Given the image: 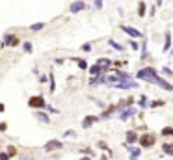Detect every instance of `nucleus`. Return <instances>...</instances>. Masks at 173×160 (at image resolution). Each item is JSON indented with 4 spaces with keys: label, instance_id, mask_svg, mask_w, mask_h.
Listing matches in <instances>:
<instances>
[{
    "label": "nucleus",
    "instance_id": "obj_18",
    "mask_svg": "<svg viewBox=\"0 0 173 160\" xmlns=\"http://www.w3.org/2000/svg\"><path fill=\"white\" fill-rule=\"evenodd\" d=\"M106 80L102 78V77H93L91 80H90V84H91V86H97V84H104Z\"/></svg>",
    "mask_w": 173,
    "mask_h": 160
},
{
    "label": "nucleus",
    "instance_id": "obj_15",
    "mask_svg": "<svg viewBox=\"0 0 173 160\" xmlns=\"http://www.w3.org/2000/svg\"><path fill=\"white\" fill-rule=\"evenodd\" d=\"M36 117H37L41 123H49V121H50V119H49V115H47V114H43V112H36Z\"/></svg>",
    "mask_w": 173,
    "mask_h": 160
},
{
    "label": "nucleus",
    "instance_id": "obj_31",
    "mask_svg": "<svg viewBox=\"0 0 173 160\" xmlns=\"http://www.w3.org/2000/svg\"><path fill=\"white\" fill-rule=\"evenodd\" d=\"M6 129H8V125H6V123H0V130H2V132H4Z\"/></svg>",
    "mask_w": 173,
    "mask_h": 160
},
{
    "label": "nucleus",
    "instance_id": "obj_13",
    "mask_svg": "<svg viewBox=\"0 0 173 160\" xmlns=\"http://www.w3.org/2000/svg\"><path fill=\"white\" fill-rule=\"evenodd\" d=\"M97 65L102 67V69L106 71V69H108V65H112V61H110V60H106V58H101V60H97Z\"/></svg>",
    "mask_w": 173,
    "mask_h": 160
},
{
    "label": "nucleus",
    "instance_id": "obj_8",
    "mask_svg": "<svg viewBox=\"0 0 173 160\" xmlns=\"http://www.w3.org/2000/svg\"><path fill=\"white\" fill-rule=\"evenodd\" d=\"M84 8H86L84 2H73V4L69 6V11H71V13H78V11H82Z\"/></svg>",
    "mask_w": 173,
    "mask_h": 160
},
{
    "label": "nucleus",
    "instance_id": "obj_29",
    "mask_svg": "<svg viewBox=\"0 0 173 160\" xmlns=\"http://www.w3.org/2000/svg\"><path fill=\"white\" fill-rule=\"evenodd\" d=\"M93 6H95V8H102V2H101V0H95Z\"/></svg>",
    "mask_w": 173,
    "mask_h": 160
},
{
    "label": "nucleus",
    "instance_id": "obj_3",
    "mask_svg": "<svg viewBox=\"0 0 173 160\" xmlns=\"http://www.w3.org/2000/svg\"><path fill=\"white\" fill-rule=\"evenodd\" d=\"M28 104L32 106V108H45V99H43L41 95H37V97H32L28 101Z\"/></svg>",
    "mask_w": 173,
    "mask_h": 160
},
{
    "label": "nucleus",
    "instance_id": "obj_24",
    "mask_svg": "<svg viewBox=\"0 0 173 160\" xmlns=\"http://www.w3.org/2000/svg\"><path fill=\"white\" fill-rule=\"evenodd\" d=\"M78 67L80 69H88V63H86L84 60H78Z\"/></svg>",
    "mask_w": 173,
    "mask_h": 160
},
{
    "label": "nucleus",
    "instance_id": "obj_11",
    "mask_svg": "<svg viewBox=\"0 0 173 160\" xmlns=\"http://www.w3.org/2000/svg\"><path fill=\"white\" fill-rule=\"evenodd\" d=\"M127 147H128V151H131V160H138V156H140L142 151H140L138 147H131V145H127Z\"/></svg>",
    "mask_w": 173,
    "mask_h": 160
},
{
    "label": "nucleus",
    "instance_id": "obj_25",
    "mask_svg": "<svg viewBox=\"0 0 173 160\" xmlns=\"http://www.w3.org/2000/svg\"><path fill=\"white\" fill-rule=\"evenodd\" d=\"M23 49H24L26 52H32V43H28V41H26V43L23 45Z\"/></svg>",
    "mask_w": 173,
    "mask_h": 160
},
{
    "label": "nucleus",
    "instance_id": "obj_23",
    "mask_svg": "<svg viewBox=\"0 0 173 160\" xmlns=\"http://www.w3.org/2000/svg\"><path fill=\"white\" fill-rule=\"evenodd\" d=\"M162 134H164V136H171V134H173V129H169V127H168V129L162 130Z\"/></svg>",
    "mask_w": 173,
    "mask_h": 160
},
{
    "label": "nucleus",
    "instance_id": "obj_7",
    "mask_svg": "<svg viewBox=\"0 0 173 160\" xmlns=\"http://www.w3.org/2000/svg\"><path fill=\"white\" fill-rule=\"evenodd\" d=\"M134 114H136V108H127V110H123V112L119 114V119H121V121H127L128 117H132Z\"/></svg>",
    "mask_w": 173,
    "mask_h": 160
},
{
    "label": "nucleus",
    "instance_id": "obj_30",
    "mask_svg": "<svg viewBox=\"0 0 173 160\" xmlns=\"http://www.w3.org/2000/svg\"><path fill=\"white\" fill-rule=\"evenodd\" d=\"M50 91H54V77L50 74Z\"/></svg>",
    "mask_w": 173,
    "mask_h": 160
},
{
    "label": "nucleus",
    "instance_id": "obj_2",
    "mask_svg": "<svg viewBox=\"0 0 173 160\" xmlns=\"http://www.w3.org/2000/svg\"><path fill=\"white\" fill-rule=\"evenodd\" d=\"M153 84H156L158 88H162V89H166V91H173V84H169L168 80H164V78H160V77H156Z\"/></svg>",
    "mask_w": 173,
    "mask_h": 160
},
{
    "label": "nucleus",
    "instance_id": "obj_21",
    "mask_svg": "<svg viewBox=\"0 0 173 160\" xmlns=\"http://www.w3.org/2000/svg\"><path fill=\"white\" fill-rule=\"evenodd\" d=\"M43 26H45L43 23H37V24H32V26H30V30H34V32H36V30H41Z\"/></svg>",
    "mask_w": 173,
    "mask_h": 160
},
{
    "label": "nucleus",
    "instance_id": "obj_26",
    "mask_svg": "<svg viewBox=\"0 0 173 160\" xmlns=\"http://www.w3.org/2000/svg\"><path fill=\"white\" fill-rule=\"evenodd\" d=\"M156 106H162V101H153L151 102V108H156Z\"/></svg>",
    "mask_w": 173,
    "mask_h": 160
},
{
    "label": "nucleus",
    "instance_id": "obj_20",
    "mask_svg": "<svg viewBox=\"0 0 173 160\" xmlns=\"http://www.w3.org/2000/svg\"><path fill=\"white\" fill-rule=\"evenodd\" d=\"M110 45L115 49V50H123V45H119V43H115V41L114 39H110Z\"/></svg>",
    "mask_w": 173,
    "mask_h": 160
},
{
    "label": "nucleus",
    "instance_id": "obj_9",
    "mask_svg": "<svg viewBox=\"0 0 173 160\" xmlns=\"http://www.w3.org/2000/svg\"><path fill=\"white\" fill-rule=\"evenodd\" d=\"M61 147H63V143H61V142L52 140V142H49V143L45 145V151H52V149H61Z\"/></svg>",
    "mask_w": 173,
    "mask_h": 160
},
{
    "label": "nucleus",
    "instance_id": "obj_33",
    "mask_svg": "<svg viewBox=\"0 0 173 160\" xmlns=\"http://www.w3.org/2000/svg\"><path fill=\"white\" fill-rule=\"evenodd\" d=\"M164 73H166V74H173V71H171V69H168V67H164Z\"/></svg>",
    "mask_w": 173,
    "mask_h": 160
},
{
    "label": "nucleus",
    "instance_id": "obj_34",
    "mask_svg": "<svg viewBox=\"0 0 173 160\" xmlns=\"http://www.w3.org/2000/svg\"><path fill=\"white\" fill-rule=\"evenodd\" d=\"M80 160H91V158H90V156H82Z\"/></svg>",
    "mask_w": 173,
    "mask_h": 160
},
{
    "label": "nucleus",
    "instance_id": "obj_28",
    "mask_svg": "<svg viewBox=\"0 0 173 160\" xmlns=\"http://www.w3.org/2000/svg\"><path fill=\"white\" fill-rule=\"evenodd\" d=\"M8 158H9L8 153H0V160H8Z\"/></svg>",
    "mask_w": 173,
    "mask_h": 160
},
{
    "label": "nucleus",
    "instance_id": "obj_17",
    "mask_svg": "<svg viewBox=\"0 0 173 160\" xmlns=\"http://www.w3.org/2000/svg\"><path fill=\"white\" fill-rule=\"evenodd\" d=\"M169 45H171V34L169 32H166V41H164V52L169 50Z\"/></svg>",
    "mask_w": 173,
    "mask_h": 160
},
{
    "label": "nucleus",
    "instance_id": "obj_10",
    "mask_svg": "<svg viewBox=\"0 0 173 160\" xmlns=\"http://www.w3.org/2000/svg\"><path fill=\"white\" fill-rule=\"evenodd\" d=\"M97 119H99V117H95V115H88V117H86V119L82 121V127H84V129H90V127H91Z\"/></svg>",
    "mask_w": 173,
    "mask_h": 160
},
{
    "label": "nucleus",
    "instance_id": "obj_14",
    "mask_svg": "<svg viewBox=\"0 0 173 160\" xmlns=\"http://www.w3.org/2000/svg\"><path fill=\"white\" fill-rule=\"evenodd\" d=\"M136 140H138V134H136L134 130H131V132H127V142H128L127 145H131V143H134Z\"/></svg>",
    "mask_w": 173,
    "mask_h": 160
},
{
    "label": "nucleus",
    "instance_id": "obj_35",
    "mask_svg": "<svg viewBox=\"0 0 173 160\" xmlns=\"http://www.w3.org/2000/svg\"><path fill=\"white\" fill-rule=\"evenodd\" d=\"M4 110V104H0V112H2Z\"/></svg>",
    "mask_w": 173,
    "mask_h": 160
},
{
    "label": "nucleus",
    "instance_id": "obj_16",
    "mask_svg": "<svg viewBox=\"0 0 173 160\" xmlns=\"http://www.w3.org/2000/svg\"><path fill=\"white\" fill-rule=\"evenodd\" d=\"M90 73L93 74V77H97V74H101V73H104V69L102 67H99V65H97V63H95V65L90 69Z\"/></svg>",
    "mask_w": 173,
    "mask_h": 160
},
{
    "label": "nucleus",
    "instance_id": "obj_32",
    "mask_svg": "<svg viewBox=\"0 0 173 160\" xmlns=\"http://www.w3.org/2000/svg\"><path fill=\"white\" fill-rule=\"evenodd\" d=\"M82 49H84V50H91V45H90V43H86V45H84Z\"/></svg>",
    "mask_w": 173,
    "mask_h": 160
},
{
    "label": "nucleus",
    "instance_id": "obj_6",
    "mask_svg": "<svg viewBox=\"0 0 173 160\" xmlns=\"http://www.w3.org/2000/svg\"><path fill=\"white\" fill-rule=\"evenodd\" d=\"M140 84L138 82H131V80H123V82H119L115 88H119V89H131V88H138Z\"/></svg>",
    "mask_w": 173,
    "mask_h": 160
},
{
    "label": "nucleus",
    "instance_id": "obj_22",
    "mask_svg": "<svg viewBox=\"0 0 173 160\" xmlns=\"http://www.w3.org/2000/svg\"><path fill=\"white\" fill-rule=\"evenodd\" d=\"M147 104H149V101H147V97L143 95V97L140 99V106H147Z\"/></svg>",
    "mask_w": 173,
    "mask_h": 160
},
{
    "label": "nucleus",
    "instance_id": "obj_1",
    "mask_svg": "<svg viewBox=\"0 0 173 160\" xmlns=\"http://www.w3.org/2000/svg\"><path fill=\"white\" fill-rule=\"evenodd\" d=\"M136 77H138L140 80H145V82H155V78L158 77V74H156V71H155L153 67H143V69L138 71Z\"/></svg>",
    "mask_w": 173,
    "mask_h": 160
},
{
    "label": "nucleus",
    "instance_id": "obj_12",
    "mask_svg": "<svg viewBox=\"0 0 173 160\" xmlns=\"http://www.w3.org/2000/svg\"><path fill=\"white\" fill-rule=\"evenodd\" d=\"M4 45H17V39H15V36H11V34H6V36H4Z\"/></svg>",
    "mask_w": 173,
    "mask_h": 160
},
{
    "label": "nucleus",
    "instance_id": "obj_27",
    "mask_svg": "<svg viewBox=\"0 0 173 160\" xmlns=\"http://www.w3.org/2000/svg\"><path fill=\"white\" fill-rule=\"evenodd\" d=\"M138 13H140V15H143V13H145V4H143V2L140 4V11H138Z\"/></svg>",
    "mask_w": 173,
    "mask_h": 160
},
{
    "label": "nucleus",
    "instance_id": "obj_19",
    "mask_svg": "<svg viewBox=\"0 0 173 160\" xmlns=\"http://www.w3.org/2000/svg\"><path fill=\"white\" fill-rule=\"evenodd\" d=\"M162 149H164V153H168V155L173 156V145L171 143H164V145H162Z\"/></svg>",
    "mask_w": 173,
    "mask_h": 160
},
{
    "label": "nucleus",
    "instance_id": "obj_4",
    "mask_svg": "<svg viewBox=\"0 0 173 160\" xmlns=\"http://www.w3.org/2000/svg\"><path fill=\"white\" fill-rule=\"evenodd\" d=\"M121 30L125 32L127 36H131V37H142V32L132 28V26H127V24H121Z\"/></svg>",
    "mask_w": 173,
    "mask_h": 160
},
{
    "label": "nucleus",
    "instance_id": "obj_36",
    "mask_svg": "<svg viewBox=\"0 0 173 160\" xmlns=\"http://www.w3.org/2000/svg\"><path fill=\"white\" fill-rule=\"evenodd\" d=\"M102 160H106V158H102Z\"/></svg>",
    "mask_w": 173,
    "mask_h": 160
},
{
    "label": "nucleus",
    "instance_id": "obj_5",
    "mask_svg": "<svg viewBox=\"0 0 173 160\" xmlns=\"http://www.w3.org/2000/svg\"><path fill=\"white\" fill-rule=\"evenodd\" d=\"M140 143H142V147H153L155 145V136L153 134H145L140 138Z\"/></svg>",
    "mask_w": 173,
    "mask_h": 160
}]
</instances>
